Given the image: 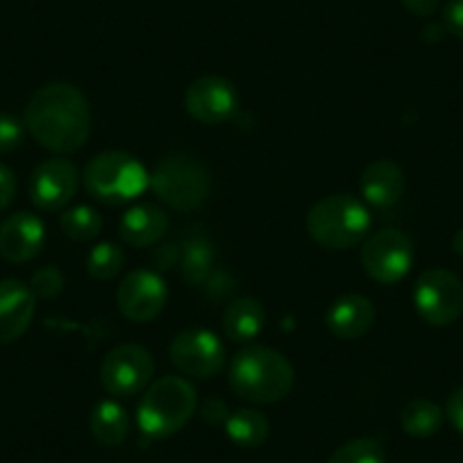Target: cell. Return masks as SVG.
Here are the masks:
<instances>
[{
    "label": "cell",
    "mask_w": 463,
    "mask_h": 463,
    "mask_svg": "<svg viewBox=\"0 0 463 463\" xmlns=\"http://www.w3.org/2000/svg\"><path fill=\"white\" fill-rule=\"evenodd\" d=\"M186 111L203 126H222L237 114L239 93L234 84L218 75H203L194 80L184 96Z\"/></svg>",
    "instance_id": "8fae6325"
},
{
    "label": "cell",
    "mask_w": 463,
    "mask_h": 463,
    "mask_svg": "<svg viewBox=\"0 0 463 463\" xmlns=\"http://www.w3.org/2000/svg\"><path fill=\"white\" fill-rule=\"evenodd\" d=\"M89 427H91V434L98 443L105 445V448H116L128 439L130 420H128L126 409L116 400H102L93 407Z\"/></svg>",
    "instance_id": "44dd1931"
},
{
    "label": "cell",
    "mask_w": 463,
    "mask_h": 463,
    "mask_svg": "<svg viewBox=\"0 0 463 463\" xmlns=\"http://www.w3.org/2000/svg\"><path fill=\"white\" fill-rule=\"evenodd\" d=\"M452 248L458 257H463V227L452 237Z\"/></svg>",
    "instance_id": "d6a6232c"
},
{
    "label": "cell",
    "mask_w": 463,
    "mask_h": 463,
    "mask_svg": "<svg viewBox=\"0 0 463 463\" xmlns=\"http://www.w3.org/2000/svg\"><path fill=\"white\" fill-rule=\"evenodd\" d=\"M327 463H386V452L382 440L362 436L343 443L332 452Z\"/></svg>",
    "instance_id": "d4e9b609"
},
{
    "label": "cell",
    "mask_w": 463,
    "mask_h": 463,
    "mask_svg": "<svg viewBox=\"0 0 463 463\" xmlns=\"http://www.w3.org/2000/svg\"><path fill=\"white\" fill-rule=\"evenodd\" d=\"M61 288H64V275L57 266H43L30 279V291L34 293V298H43V300L55 298Z\"/></svg>",
    "instance_id": "4316f807"
},
{
    "label": "cell",
    "mask_w": 463,
    "mask_h": 463,
    "mask_svg": "<svg viewBox=\"0 0 463 463\" xmlns=\"http://www.w3.org/2000/svg\"><path fill=\"white\" fill-rule=\"evenodd\" d=\"M25 123L12 114H0V153H12L24 144Z\"/></svg>",
    "instance_id": "83f0119b"
},
{
    "label": "cell",
    "mask_w": 463,
    "mask_h": 463,
    "mask_svg": "<svg viewBox=\"0 0 463 463\" xmlns=\"http://www.w3.org/2000/svg\"><path fill=\"white\" fill-rule=\"evenodd\" d=\"M126 266V255L116 243H98L87 255V273L93 279H114Z\"/></svg>",
    "instance_id": "484cf974"
},
{
    "label": "cell",
    "mask_w": 463,
    "mask_h": 463,
    "mask_svg": "<svg viewBox=\"0 0 463 463\" xmlns=\"http://www.w3.org/2000/svg\"><path fill=\"white\" fill-rule=\"evenodd\" d=\"M177 261H180L182 279L189 287H200L212 278L216 255H213L212 243L203 234H191L177 248Z\"/></svg>",
    "instance_id": "ffe728a7"
},
{
    "label": "cell",
    "mask_w": 463,
    "mask_h": 463,
    "mask_svg": "<svg viewBox=\"0 0 463 463\" xmlns=\"http://www.w3.org/2000/svg\"><path fill=\"white\" fill-rule=\"evenodd\" d=\"M443 409L425 398L407 402L402 413H400V425H402L404 434L413 436V439H430V436H434L443 427Z\"/></svg>",
    "instance_id": "603a6c76"
},
{
    "label": "cell",
    "mask_w": 463,
    "mask_h": 463,
    "mask_svg": "<svg viewBox=\"0 0 463 463\" xmlns=\"http://www.w3.org/2000/svg\"><path fill=\"white\" fill-rule=\"evenodd\" d=\"M327 329L341 341L364 336L375 323V305L362 293H345L336 298L327 311Z\"/></svg>",
    "instance_id": "2e32d148"
},
{
    "label": "cell",
    "mask_w": 463,
    "mask_h": 463,
    "mask_svg": "<svg viewBox=\"0 0 463 463\" xmlns=\"http://www.w3.org/2000/svg\"><path fill=\"white\" fill-rule=\"evenodd\" d=\"M155 359L146 347L123 343L111 347L100 364V382L114 398H132L146 391L153 382Z\"/></svg>",
    "instance_id": "ba28073f"
},
{
    "label": "cell",
    "mask_w": 463,
    "mask_h": 463,
    "mask_svg": "<svg viewBox=\"0 0 463 463\" xmlns=\"http://www.w3.org/2000/svg\"><path fill=\"white\" fill-rule=\"evenodd\" d=\"M443 25L449 34L463 42V0H448L445 3Z\"/></svg>",
    "instance_id": "f1b7e54d"
},
{
    "label": "cell",
    "mask_w": 463,
    "mask_h": 463,
    "mask_svg": "<svg viewBox=\"0 0 463 463\" xmlns=\"http://www.w3.org/2000/svg\"><path fill=\"white\" fill-rule=\"evenodd\" d=\"M371 209L353 194H334L318 200L307 213V232L325 250H350L368 237Z\"/></svg>",
    "instance_id": "3957f363"
},
{
    "label": "cell",
    "mask_w": 463,
    "mask_h": 463,
    "mask_svg": "<svg viewBox=\"0 0 463 463\" xmlns=\"http://www.w3.org/2000/svg\"><path fill=\"white\" fill-rule=\"evenodd\" d=\"M362 266L368 278L380 284H395L409 275L413 266L411 239L404 232L386 227L375 232L362 246Z\"/></svg>",
    "instance_id": "9c48e42d"
},
{
    "label": "cell",
    "mask_w": 463,
    "mask_h": 463,
    "mask_svg": "<svg viewBox=\"0 0 463 463\" xmlns=\"http://www.w3.org/2000/svg\"><path fill=\"white\" fill-rule=\"evenodd\" d=\"M25 130L42 148L57 155L78 153L91 135V111L75 84L51 82L30 98Z\"/></svg>",
    "instance_id": "6da1fadb"
},
{
    "label": "cell",
    "mask_w": 463,
    "mask_h": 463,
    "mask_svg": "<svg viewBox=\"0 0 463 463\" xmlns=\"http://www.w3.org/2000/svg\"><path fill=\"white\" fill-rule=\"evenodd\" d=\"M225 345L209 329H184L171 343V362L182 375L209 380L225 366Z\"/></svg>",
    "instance_id": "30bf717a"
},
{
    "label": "cell",
    "mask_w": 463,
    "mask_h": 463,
    "mask_svg": "<svg viewBox=\"0 0 463 463\" xmlns=\"http://www.w3.org/2000/svg\"><path fill=\"white\" fill-rule=\"evenodd\" d=\"M34 318V293L21 279H0V345L14 343Z\"/></svg>",
    "instance_id": "9a60e30c"
},
{
    "label": "cell",
    "mask_w": 463,
    "mask_h": 463,
    "mask_svg": "<svg viewBox=\"0 0 463 463\" xmlns=\"http://www.w3.org/2000/svg\"><path fill=\"white\" fill-rule=\"evenodd\" d=\"M84 186L100 203H130L139 198L146 189H150V173L130 153L107 150L87 164Z\"/></svg>",
    "instance_id": "8992f818"
},
{
    "label": "cell",
    "mask_w": 463,
    "mask_h": 463,
    "mask_svg": "<svg viewBox=\"0 0 463 463\" xmlns=\"http://www.w3.org/2000/svg\"><path fill=\"white\" fill-rule=\"evenodd\" d=\"M80 175L73 162L52 157L39 164L30 177V200L42 212H60L73 200Z\"/></svg>",
    "instance_id": "4fadbf2b"
},
{
    "label": "cell",
    "mask_w": 463,
    "mask_h": 463,
    "mask_svg": "<svg viewBox=\"0 0 463 463\" xmlns=\"http://www.w3.org/2000/svg\"><path fill=\"white\" fill-rule=\"evenodd\" d=\"M195 404L198 395L189 382L173 375L162 377L144 391V398L137 407L139 430L148 439H168L184 430L195 413Z\"/></svg>",
    "instance_id": "277c9868"
},
{
    "label": "cell",
    "mask_w": 463,
    "mask_h": 463,
    "mask_svg": "<svg viewBox=\"0 0 463 463\" xmlns=\"http://www.w3.org/2000/svg\"><path fill=\"white\" fill-rule=\"evenodd\" d=\"M266 311L255 298H239L232 302L222 316V329L232 343H250L261 334Z\"/></svg>",
    "instance_id": "d6986e66"
},
{
    "label": "cell",
    "mask_w": 463,
    "mask_h": 463,
    "mask_svg": "<svg viewBox=\"0 0 463 463\" xmlns=\"http://www.w3.org/2000/svg\"><path fill=\"white\" fill-rule=\"evenodd\" d=\"M445 413H448L449 422L457 431L463 434V386L452 391V395L448 398V407H445Z\"/></svg>",
    "instance_id": "4dcf8cb0"
},
{
    "label": "cell",
    "mask_w": 463,
    "mask_h": 463,
    "mask_svg": "<svg viewBox=\"0 0 463 463\" xmlns=\"http://www.w3.org/2000/svg\"><path fill=\"white\" fill-rule=\"evenodd\" d=\"M16 195V177L7 166L0 164V212L10 207Z\"/></svg>",
    "instance_id": "f546056e"
},
{
    "label": "cell",
    "mask_w": 463,
    "mask_h": 463,
    "mask_svg": "<svg viewBox=\"0 0 463 463\" xmlns=\"http://www.w3.org/2000/svg\"><path fill=\"white\" fill-rule=\"evenodd\" d=\"M413 305L431 327H448L463 314V282L448 269H430L416 279Z\"/></svg>",
    "instance_id": "52a82bcc"
},
{
    "label": "cell",
    "mask_w": 463,
    "mask_h": 463,
    "mask_svg": "<svg viewBox=\"0 0 463 463\" xmlns=\"http://www.w3.org/2000/svg\"><path fill=\"white\" fill-rule=\"evenodd\" d=\"M404 173L391 159H377L362 175L364 203L375 209H391L404 195Z\"/></svg>",
    "instance_id": "ac0fdd59"
},
{
    "label": "cell",
    "mask_w": 463,
    "mask_h": 463,
    "mask_svg": "<svg viewBox=\"0 0 463 463\" xmlns=\"http://www.w3.org/2000/svg\"><path fill=\"white\" fill-rule=\"evenodd\" d=\"M60 227L69 239H73L78 243H87L93 241L100 234L102 218L93 207L78 204V207H71L61 213Z\"/></svg>",
    "instance_id": "cb8c5ba5"
},
{
    "label": "cell",
    "mask_w": 463,
    "mask_h": 463,
    "mask_svg": "<svg viewBox=\"0 0 463 463\" xmlns=\"http://www.w3.org/2000/svg\"><path fill=\"white\" fill-rule=\"evenodd\" d=\"M46 227L30 212H16L0 225V257L10 264H25L42 252Z\"/></svg>",
    "instance_id": "5bb4252c"
},
{
    "label": "cell",
    "mask_w": 463,
    "mask_h": 463,
    "mask_svg": "<svg viewBox=\"0 0 463 463\" xmlns=\"http://www.w3.org/2000/svg\"><path fill=\"white\" fill-rule=\"evenodd\" d=\"M166 298L168 291L162 275L148 269H139L123 278L121 287L116 291V305L132 323H150L162 314Z\"/></svg>",
    "instance_id": "7c38bea8"
},
{
    "label": "cell",
    "mask_w": 463,
    "mask_h": 463,
    "mask_svg": "<svg viewBox=\"0 0 463 463\" xmlns=\"http://www.w3.org/2000/svg\"><path fill=\"white\" fill-rule=\"evenodd\" d=\"M168 232V213L157 204H135L118 221V234L123 243L132 248L155 246Z\"/></svg>",
    "instance_id": "e0dca14e"
},
{
    "label": "cell",
    "mask_w": 463,
    "mask_h": 463,
    "mask_svg": "<svg viewBox=\"0 0 463 463\" xmlns=\"http://www.w3.org/2000/svg\"><path fill=\"white\" fill-rule=\"evenodd\" d=\"M225 434L234 445L243 449L260 448L270 434V422L257 409H239L225 418Z\"/></svg>",
    "instance_id": "7402d4cb"
},
{
    "label": "cell",
    "mask_w": 463,
    "mask_h": 463,
    "mask_svg": "<svg viewBox=\"0 0 463 463\" xmlns=\"http://www.w3.org/2000/svg\"><path fill=\"white\" fill-rule=\"evenodd\" d=\"M296 382L291 362L266 345H248L232 359L230 386L239 398L255 404H273L287 398Z\"/></svg>",
    "instance_id": "7a4b0ae2"
},
{
    "label": "cell",
    "mask_w": 463,
    "mask_h": 463,
    "mask_svg": "<svg viewBox=\"0 0 463 463\" xmlns=\"http://www.w3.org/2000/svg\"><path fill=\"white\" fill-rule=\"evenodd\" d=\"M404 10L413 16H420V19H427V16L434 14L439 10L440 0H400Z\"/></svg>",
    "instance_id": "1f68e13d"
},
{
    "label": "cell",
    "mask_w": 463,
    "mask_h": 463,
    "mask_svg": "<svg viewBox=\"0 0 463 463\" xmlns=\"http://www.w3.org/2000/svg\"><path fill=\"white\" fill-rule=\"evenodd\" d=\"M150 189L175 212H194L212 194V175L194 155L171 153L150 173Z\"/></svg>",
    "instance_id": "5b68a950"
}]
</instances>
